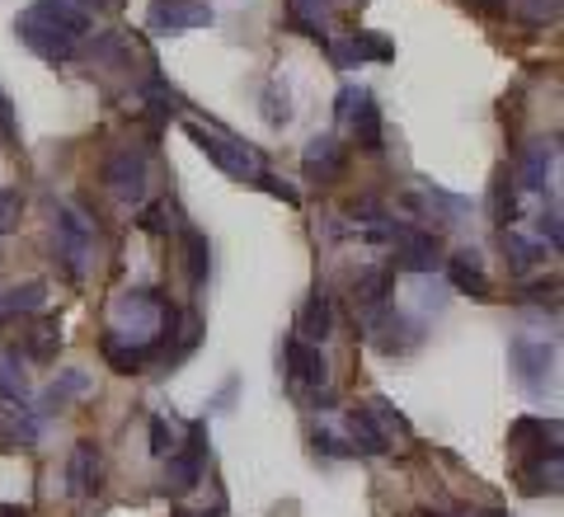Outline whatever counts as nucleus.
Instances as JSON below:
<instances>
[{
    "instance_id": "39448f33",
    "label": "nucleus",
    "mask_w": 564,
    "mask_h": 517,
    "mask_svg": "<svg viewBox=\"0 0 564 517\" xmlns=\"http://www.w3.org/2000/svg\"><path fill=\"white\" fill-rule=\"evenodd\" d=\"M334 114H339L352 137H358L362 151H381L386 147V128H381V104L372 90H358V85H348L339 90V104H334Z\"/></svg>"
},
{
    "instance_id": "4468645a",
    "label": "nucleus",
    "mask_w": 564,
    "mask_h": 517,
    "mask_svg": "<svg viewBox=\"0 0 564 517\" xmlns=\"http://www.w3.org/2000/svg\"><path fill=\"white\" fill-rule=\"evenodd\" d=\"M39 414L24 405V400H0V448L14 452V448H39Z\"/></svg>"
},
{
    "instance_id": "72a5a7b5",
    "label": "nucleus",
    "mask_w": 564,
    "mask_h": 517,
    "mask_svg": "<svg viewBox=\"0 0 564 517\" xmlns=\"http://www.w3.org/2000/svg\"><path fill=\"white\" fill-rule=\"evenodd\" d=\"M0 141H6V147H20V118H14V104L6 90H0Z\"/></svg>"
},
{
    "instance_id": "f257e3e1",
    "label": "nucleus",
    "mask_w": 564,
    "mask_h": 517,
    "mask_svg": "<svg viewBox=\"0 0 564 517\" xmlns=\"http://www.w3.org/2000/svg\"><path fill=\"white\" fill-rule=\"evenodd\" d=\"M14 33H20V43L33 57L62 66L80 57L85 39H90V14L80 10V0H33L14 20Z\"/></svg>"
},
{
    "instance_id": "6ab92c4d",
    "label": "nucleus",
    "mask_w": 564,
    "mask_h": 517,
    "mask_svg": "<svg viewBox=\"0 0 564 517\" xmlns=\"http://www.w3.org/2000/svg\"><path fill=\"white\" fill-rule=\"evenodd\" d=\"M391 292H395V269H391V263H377V269H367L358 282H352V301H358L362 311L386 306Z\"/></svg>"
},
{
    "instance_id": "58836bf2",
    "label": "nucleus",
    "mask_w": 564,
    "mask_h": 517,
    "mask_svg": "<svg viewBox=\"0 0 564 517\" xmlns=\"http://www.w3.org/2000/svg\"><path fill=\"white\" fill-rule=\"evenodd\" d=\"M122 0H80V10L85 14H109V10H118Z\"/></svg>"
},
{
    "instance_id": "dca6fc26",
    "label": "nucleus",
    "mask_w": 564,
    "mask_h": 517,
    "mask_svg": "<svg viewBox=\"0 0 564 517\" xmlns=\"http://www.w3.org/2000/svg\"><path fill=\"white\" fill-rule=\"evenodd\" d=\"M555 160H560V147L555 141H532V147L522 151V165L513 170V189H527V193H545V180H551V170H555Z\"/></svg>"
},
{
    "instance_id": "79ce46f5",
    "label": "nucleus",
    "mask_w": 564,
    "mask_h": 517,
    "mask_svg": "<svg viewBox=\"0 0 564 517\" xmlns=\"http://www.w3.org/2000/svg\"><path fill=\"white\" fill-rule=\"evenodd\" d=\"M480 517H508V513H494V508H485V513H480Z\"/></svg>"
},
{
    "instance_id": "473e14b6",
    "label": "nucleus",
    "mask_w": 564,
    "mask_h": 517,
    "mask_svg": "<svg viewBox=\"0 0 564 517\" xmlns=\"http://www.w3.org/2000/svg\"><path fill=\"white\" fill-rule=\"evenodd\" d=\"M560 6H564V0H522V20H532V24H555V20H560Z\"/></svg>"
},
{
    "instance_id": "f704fd0d",
    "label": "nucleus",
    "mask_w": 564,
    "mask_h": 517,
    "mask_svg": "<svg viewBox=\"0 0 564 517\" xmlns=\"http://www.w3.org/2000/svg\"><path fill=\"white\" fill-rule=\"evenodd\" d=\"M174 452V433H170V423L155 414L151 419V456H170Z\"/></svg>"
},
{
    "instance_id": "ddd939ff",
    "label": "nucleus",
    "mask_w": 564,
    "mask_h": 517,
    "mask_svg": "<svg viewBox=\"0 0 564 517\" xmlns=\"http://www.w3.org/2000/svg\"><path fill=\"white\" fill-rule=\"evenodd\" d=\"M302 174H306L311 184H334V180H344V147H339V141H334L329 132L311 137L306 151H302Z\"/></svg>"
},
{
    "instance_id": "1a4fd4ad",
    "label": "nucleus",
    "mask_w": 564,
    "mask_h": 517,
    "mask_svg": "<svg viewBox=\"0 0 564 517\" xmlns=\"http://www.w3.org/2000/svg\"><path fill=\"white\" fill-rule=\"evenodd\" d=\"M147 151H132V147H122L113 151L109 160H104V189L113 193L118 203H128L137 207L141 198H147Z\"/></svg>"
},
{
    "instance_id": "e433bc0d",
    "label": "nucleus",
    "mask_w": 564,
    "mask_h": 517,
    "mask_svg": "<svg viewBox=\"0 0 564 517\" xmlns=\"http://www.w3.org/2000/svg\"><path fill=\"white\" fill-rule=\"evenodd\" d=\"M165 217H174L170 203H155V207H147V217H141V226H147V230H165Z\"/></svg>"
},
{
    "instance_id": "7c9ffc66",
    "label": "nucleus",
    "mask_w": 564,
    "mask_h": 517,
    "mask_svg": "<svg viewBox=\"0 0 564 517\" xmlns=\"http://www.w3.org/2000/svg\"><path fill=\"white\" fill-rule=\"evenodd\" d=\"M20 212H24L20 189H0V236H10V230L20 226Z\"/></svg>"
},
{
    "instance_id": "cd10ccee",
    "label": "nucleus",
    "mask_w": 564,
    "mask_h": 517,
    "mask_svg": "<svg viewBox=\"0 0 564 517\" xmlns=\"http://www.w3.org/2000/svg\"><path fill=\"white\" fill-rule=\"evenodd\" d=\"M57 353H62V325H52V320H43L39 330H29V358L52 363Z\"/></svg>"
},
{
    "instance_id": "6e6552de",
    "label": "nucleus",
    "mask_w": 564,
    "mask_h": 517,
    "mask_svg": "<svg viewBox=\"0 0 564 517\" xmlns=\"http://www.w3.org/2000/svg\"><path fill=\"white\" fill-rule=\"evenodd\" d=\"M90 255H95V226L80 217L76 207H62L57 212V259L70 278H85L90 273Z\"/></svg>"
},
{
    "instance_id": "ea45409f",
    "label": "nucleus",
    "mask_w": 564,
    "mask_h": 517,
    "mask_svg": "<svg viewBox=\"0 0 564 517\" xmlns=\"http://www.w3.org/2000/svg\"><path fill=\"white\" fill-rule=\"evenodd\" d=\"M470 6H475V10H485V14H503V10H508L503 0H470Z\"/></svg>"
},
{
    "instance_id": "b1692460",
    "label": "nucleus",
    "mask_w": 564,
    "mask_h": 517,
    "mask_svg": "<svg viewBox=\"0 0 564 517\" xmlns=\"http://www.w3.org/2000/svg\"><path fill=\"white\" fill-rule=\"evenodd\" d=\"M85 390H90V377H85V371H80V367H66V371H62V377H57V381H52V386L43 390V396H39V409H43V414H52V409H62L66 400H76V396H85Z\"/></svg>"
},
{
    "instance_id": "4c0bfd02",
    "label": "nucleus",
    "mask_w": 564,
    "mask_h": 517,
    "mask_svg": "<svg viewBox=\"0 0 564 517\" xmlns=\"http://www.w3.org/2000/svg\"><path fill=\"white\" fill-rule=\"evenodd\" d=\"M311 442H315V452H329V456H348V448H339V438H334V433H315Z\"/></svg>"
},
{
    "instance_id": "f03ea898",
    "label": "nucleus",
    "mask_w": 564,
    "mask_h": 517,
    "mask_svg": "<svg viewBox=\"0 0 564 517\" xmlns=\"http://www.w3.org/2000/svg\"><path fill=\"white\" fill-rule=\"evenodd\" d=\"M508 358H513V377H518V386H522L532 400H541L545 390H555V363H560L555 344H545V338H527V334H522V338H513Z\"/></svg>"
},
{
    "instance_id": "bb28decb",
    "label": "nucleus",
    "mask_w": 564,
    "mask_h": 517,
    "mask_svg": "<svg viewBox=\"0 0 564 517\" xmlns=\"http://www.w3.org/2000/svg\"><path fill=\"white\" fill-rule=\"evenodd\" d=\"M141 99H147L161 118H170V114H180V109H184V95H180V90H170L161 76H151L147 85H141Z\"/></svg>"
},
{
    "instance_id": "2eb2a0df",
    "label": "nucleus",
    "mask_w": 564,
    "mask_h": 517,
    "mask_svg": "<svg viewBox=\"0 0 564 517\" xmlns=\"http://www.w3.org/2000/svg\"><path fill=\"white\" fill-rule=\"evenodd\" d=\"M329 334H334L329 292H325V288H315V292L302 301V311H296V338H302V344H315V348H321Z\"/></svg>"
},
{
    "instance_id": "2f4dec72",
    "label": "nucleus",
    "mask_w": 564,
    "mask_h": 517,
    "mask_svg": "<svg viewBox=\"0 0 564 517\" xmlns=\"http://www.w3.org/2000/svg\"><path fill=\"white\" fill-rule=\"evenodd\" d=\"M254 189H263V193H273V198H282V203H288V207H296V203H302V193H296L292 184H282L278 180V174H269V170H259L254 174V180H250Z\"/></svg>"
},
{
    "instance_id": "aec40b11",
    "label": "nucleus",
    "mask_w": 564,
    "mask_h": 517,
    "mask_svg": "<svg viewBox=\"0 0 564 517\" xmlns=\"http://www.w3.org/2000/svg\"><path fill=\"white\" fill-rule=\"evenodd\" d=\"M47 306V282H20V288H10V292H0V325L6 320H20V315H33V311H43Z\"/></svg>"
},
{
    "instance_id": "c756f323",
    "label": "nucleus",
    "mask_w": 564,
    "mask_h": 517,
    "mask_svg": "<svg viewBox=\"0 0 564 517\" xmlns=\"http://www.w3.org/2000/svg\"><path fill=\"white\" fill-rule=\"evenodd\" d=\"M263 122L269 128H288L292 122V104H288V90H282L278 80L263 85Z\"/></svg>"
},
{
    "instance_id": "4be33fe9",
    "label": "nucleus",
    "mask_w": 564,
    "mask_h": 517,
    "mask_svg": "<svg viewBox=\"0 0 564 517\" xmlns=\"http://www.w3.org/2000/svg\"><path fill=\"white\" fill-rule=\"evenodd\" d=\"M503 263H508V273H518V278L532 273L536 263H545V245L518 236V230H503Z\"/></svg>"
},
{
    "instance_id": "a878e982",
    "label": "nucleus",
    "mask_w": 564,
    "mask_h": 517,
    "mask_svg": "<svg viewBox=\"0 0 564 517\" xmlns=\"http://www.w3.org/2000/svg\"><path fill=\"white\" fill-rule=\"evenodd\" d=\"M489 207H494V222H499L503 230H513V222H518V189H513V174L508 170H499V180H494Z\"/></svg>"
},
{
    "instance_id": "a211bd4d",
    "label": "nucleus",
    "mask_w": 564,
    "mask_h": 517,
    "mask_svg": "<svg viewBox=\"0 0 564 517\" xmlns=\"http://www.w3.org/2000/svg\"><path fill=\"white\" fill-rule=\"evenodd\" d=\"M348 438H352V452H362V456H386L391 452V438H386L381 423L367 414V405L348 409Z\"/></svg>"
},
{
    "instance_id": "c9c22d12",
    "label": "nucleus",
    "mask_w": 564,
    "mask_h": 517,
    "mask_svg": "<svg viewBox=\"0 0 564 517\" xmlns=\"http://www.w3.org/2000/svg\"><path fill=\"white\" fill-rule=\"evenodd\" d=\"M541 240H551V249H564V230H560V212H541Z\"/></svg>"
},
{
    "instance_id": "f8f14e48",
    "label": "nucleus",
    "mask_w": 564,
    "mask_h": 517,
    "mask_svg": "<svg viewBox=\"0 0 564 517\" xmlns=\"http://www.w3.org/2000/svg\"><path fill=\"white\" fill-rule=\"evenodd\" d=\"M282 363H288V377L292 386H306V390H329V363H325V353L315 348V344H302V338H292L288 353H282Z\"/></svg>"
},
{
    "instance_id": "7ed1b4c3",
    "label": "nucleus",
    "mask_w": 564,
    "mask_h": 517,
    "mask_svg": "<svg viewBox=\"0 0 564 517\" xmlns=\"http://www.w3.org/2000/svg\"><path fill=\"white\" fill-rule=\"evenodd\" d=\"M188 137H193V147H198L212 165H217L221 174H231V180H254V174L263 170L259 165V155L245 147V141L236 137H226L217 128H203V122H188Z\"/></svg>"
},
{
    "instance_id": "393cba45",
    "label": "nucleus",
    "mask_w": 564,
    "mask_h": 517,
    "mask_svg": "<svg viewBox=\"0 0 564 517\" xmlns=\"http://www.w3.org/2000/svg\"><path fill=\"white\" fill-rule=\"evenodd\" d=\"M288 14L292 24L311 33V39H325L329 33V0H288Z\"/></svg>"
},
{
    "instance_id": "a19ab883",
    "label": "nucleus",
    "mask_w": 564,
    "mask_h": 517,
    "mask_svg": "<svg viewBox=\"0 0 564 517\" xmlns=\"http://www.w3.org/2000/svg\"><path fill=\"white\" fill-rule=\"evenodd\" d=\"M170 517H207V513H188V508H174Z\"/></svg>"
},
{
    "instance_id": "9b49d317",
    "label": "nucleus",
    "mask_w": 564,
    "mask_h": 517,
    "mask_svg": "<svg viewBox=\"0 0 564 517\" xmlns=\"http://www.w3.org/2000/svg\"><path fill=\"white\" fill-rule=\"evenodd\" d=\"M104 489V456L90 438H80L66 456V494L70 498H95Z\"/></svg>"
},
{
    "instance_id": "f3484780",
    "label": "nucleus",
    "mask_w": 564,
    "mask_h": 517,
    "mask_svg": "<svg viewBox=\"0 0 564 517\" xmlns=\"http://www.w3.org/2000/svg\"><path fill=\"white\" fill-rule=\"evenodd\" d=\"M443 263H447V278H452L456 292H466V297H475V301L489 297V278H485L480 255H475V249H456V255H447Z\"/></svg>"
},
{
    "instance_id": "423d86ee",
    "label": "nucleus",
    "mask_w": 564,
    "mask_h": 517,
    "mask_svg": "<svg viewBox=\"0 0 564 517\" xmlns=\"http://www.w3.org/2000/svg\"><path fill=\"white\" fill-rule=\"evenodd\" d=\"M386 236L395 240V263L404 273H437L443 269V240L437 230H423V226H386Z\"/></svg>"
},
{
    "instance_id": "c85d7f7f",
    "label": "nucleus",
    "mask_w": 564,
    "mask_h": 517,
    "mask_svg": "<svg viewBox=\"0 0 564 517\" xmlns=\"http://www.w3.org/2000/svg\"><path fill=\"white\" fill-rule=\"evenodd\" d=\"M352 52H358V62H391L395 43L381 39V33H372V29H362V33H352Z\"/></svg>"
},
{
    "instance_id": "20e7f679",
    "label": "nucleus",
    "mask_w": 564,
    "mask_h": 517,
    "mask_svg": "<svg viewBox=\"0 0 564 517\" xmlns=\"http://www.w3.org/2000/svg\"><path fill=\"white\" fill-rule=\"evenodd\" d=\"M362 315H367V338H372V348L386 353V358H400V353L423 344V325L410 320L404 311H395L391 301L377 306V311H362Z\"/></svg>"
},
{
    "instance_id": "412c9836",
    "label": "nucleus",
    "mask_w": 564,
    "mask_h": 517,
    "mask_svg": "<svg viewBox=\"0 0 564 517\" xmlns=\"http://www.w3.org/2000/svg\"><path fill=\"white\" fill-rule=\"evenodd\" d=\"M180 240H184V269H188V282L203 288L207 273H212V245L198 226H180Z\"/></svg>"
},
{
    "instance_id": "0eeeda50",
    "label": "nucleus",
    "mask_w": 564,
    "mask_h": 517,
    "mask_svg": "<svg viewBox=\"0 0 564 517\" xmlns=\"http://www.w3.org/2000/svg\"><path fill=\"white\" fill-rule=\"evenodd\" d=\"M212 24V6L207 0H151L147 10V29L155 39H184Z\"/></svg>"
},
{
    "instance_id": "5701e85b",
    "label": "nucleus",
    "mask_w": 564,
    "mask_h": 517,
    "mask_svg": "<svg viewBox=\"0 0 564 517\" xmlns=\"http://www.w3.org/2000/svg\"><path fill=\"white\" fill-rule=\"evenodd\" d=\"M132 57H137V47H132V39L122 29H104L99 39L90 43V62L95 66H132Z\"/></svg>"
},
{
    "instance_id": "9d476101",
    "label": "nucleus",
    "mask_w": 564,
    "mask_h": 517,
    "mask_svg": "<svg viewBox=\"0 0 564 517\" xmlns=\"http://www.w3.org/2000/svg\"><path fill=\"white\" fill-rule=\"evenodd\" d=\"M207 428L193 423V433L180 452L165 456V494H188L203 485V466H207V442H203Z\"/></svg>"
}]
</instances>
